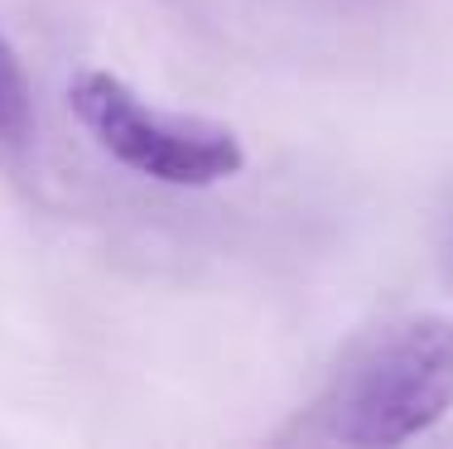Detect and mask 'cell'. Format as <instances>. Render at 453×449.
<instances>
[{
    "label": "cell",
    "mask_w": 453,
    "mask_h": 449,
    "mask_svg": "<svg viewBox=\"0 0 453 449\" xmlns=\"http://www.w3.org/2000/svg\"><path fill=\"white\" fill-rule=\"evenodd\" d=\"M453 406V319L419 314L386 329L348 362L319 406L333 445L391 449L434 430Z\"/></svg>",
    "instance_id": "6da1fadb"
},
{
    "label": "cell",
    "mask_w": 453,
    "mask_h": 449,
    "mask_svg": "<svg viewBox=\"0 0 453 449\" xmlns=\"http://www.w3.org/2000/svg\"><path fill=\"white\" fill-rule=\"evenodd\" d=\"M68 106L88 135L116 165L155 179L169 189H212L222 179L242 174L246 155L226 126L198 121V116H174L150 106L121 78L102 68H88L73 78Z\"/></svg>",
    "instance_id": "7a4b0ae2"
},
{
    "label": "cell",
    "mask_w": 453,
    "mask_h": 449,
    "mask_svg": "<svg viewBox=\"0 0 453 449\" xmlns=\"http://www.w3.org/2000/svg\"><path fill=\"white\" fill-rule=\"evenodd\" d=\"M35 145V88L25 78V63L0 35V150L25 155Z\"/></svg>",
    "instance_id": "3957f363"
}]
</instances>
